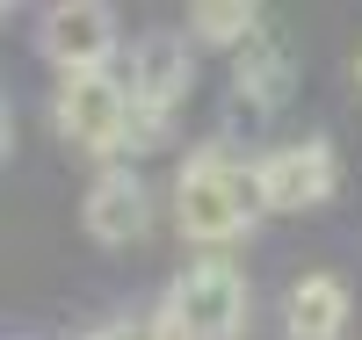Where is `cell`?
<instances>
[{
	"instance_id": "3",
	"label": "cell",
	"mask_w": 362,
	"mask_h": 340,
	"mask_svg": "<svg viewBox=\"0 0 362 340\" xmlns=\"http://www.w3.org/2000/svg\"><path fill=\"white\" fill-rule=\"evenodd\" d=\"M247 275L232 261H189L160 297V319L174 326V340H239L247 333Z\"/></svg>"
},
{
	"instance_id": "10",
	"label": "cell",
	"mask_w": 362,
	"mask_h": 340,
	"mask_svg": "<svg viewBox=\"0 0 362 340\" xmlns=\"http://www.w3.org/2000/svg\"><path fill=\"white\" fill-rule=\"evenodd\" d=\"M261 37V8L254 0H196L189 8V44H203V51H247Z\"/></svg>"
},
{
	"instance_id": "9",
	"label": "cell",
	"mask_w": 362,
	"mask_h": 340,
	"mask_svg": "<svg viewBox=\"0 0 362 340\" xmlns=\"http://www.w3.org/2000/svg\"><path fill=\"white\" fill-rule=\"evenodd\" d=\"M348 319H355V297H348L341 275H326V268L319 275H297L290 297H283V333L290 340H341Z\"/></svg>"
},
{
	"instance_id": "4",
	"label": "cell",
	"mask_w": 362,
	"mask_h": 340,
	"mask_svg": "<svg viewBox=\"0 0 362 340\" xmlns=\"http://www.w3.org/2000/svg\"><path fill=\"white\" fill-rule=\"evenodd\" d=\"M124 87H131V116H138V145H160L167 138V123L174 109L189 102V87H196V44L189 37H167V29H153V37H138L131 44V66H124Z\"/></svg>"
},
{
	"instance_id": "6",
	"label": "cell",
	"mask_w": 362,
	"mask_h": 340,
	"mask_svg": "<svg viewBox=\"0 0 362 340\" xmlns=\"http://www.w3.org/2000/svg\"><path fill=\"white\" fill-rule=\"evenodd\" d=\"M254 181H261V210H283V218H305L326 196L341 189V160L326 138H297V145H276L254 160Z\"/></svg>"
},
{
	"instance_id": "11",
	"label": "cell",
	"mask_w": 362,
	"mask_h": 340,
	"mask_svg": "<svg viewBox=\"0 0 362 340\" xmlns=\"http://www.w3.org/2000/svg\"><path fill=\"white\" fill-rule=\"evenodd\" d=\"M87 340H174V326L160 312H124V319H109L102 333H87Z\"/></svg>"
},
{
	"instance_id": "5",
	"label": "cell",
	"mask_w": 362,
	"mask_h": 340,
	"mask_svg": "<svg viewBox=\"0 0 362 340\" xmlns=\"http://www.w3.org/2000/svg\"><path fill=\"white\" fill-rule=\"evenodd\" d=\"M37 51L58 66V80H87L109 73L116 51H124V29H116L109 0H51L37 15Z\"/></svg>"
},
{
	"instance_id": "8",
	"label": "cell",
	"mask_w": 362,
	"mask_h": 340,
	"mask_svg": "<svg viewBox=\"0 0 362 340\" xmlns=\"http://www.w3.org/2000/svg\"><path fill=\"white\" fill-rule=\"evenodd\" d=\"M80 225L95 246H138L153 232V189L131 174V167H102L87 181V203H80Z\"/></svg>"
},
{
	"instance_id": "7",
	"label": "cell",
	"mask_w": 362,
	"mask_h": 340,
	"mask_svg": "<svg viewBox=\"0 0 362 340\" xmlns=\"http://www.w3.org/2000/svg\"><path fill=\"white\" fill-rule=\"evenodd\" d=\"M297 87V58L283 37H254L232 58V102H225V131H261L268 116L290 102Z\"/></svg>"
},
{
	"instance_id": "12",
	"label": "cell",
	"mask_w": 362,
	"mask_h": 340,
	"mask_svg": "<svg viewBox=\"0 0 362 340\" xmlns=\"http://www.w3.org/2000/svg\"><path fill=\"white\" fill-rule=\"evenodd\" d=\"M355 87H362V51H355Z\"/></svg>"
},
{
	"instance_id": "1",
	"label": "cell",
	"mask_w": 362,
	"mask_h": 340,
	"mask_svg": "<svg viewBox=\"0 0 362 340\" xmlns=\"http://www.w3.org/2000/svg\"><path fill=\"white\" fill-rule=\"evenodd\" d=\"M261 225V181L225 145H203L174 174V232L189 246H232Z\"/></svg>"
},
{
	"instance_id": "2",
	"label": "cell",
	"mask_w": 362,
	"mask_h": 340,
	"mask_svg": "<svg viewBox=\"0 0 362 340\" xmlns=\"http://www.w3.org/2000/svg\"><path fill=\"white\" fill-rule=\"evenodd\" d=\"M51 131L66 138L73 152L116 167V152L138 138V116H131V87L124 73H87V80H58L51 95Z\"/></svg>"
}]
</instances>
